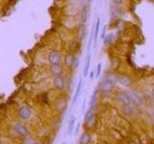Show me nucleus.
Here are the masks:
<instances>
[{"label":"nucleus","mask_w":154,"mask_h":144,"mask_svg":"<svg viewBox=\"0 0 154 144\" xmlns=\"http://www.w3.org/2000/svg\"><path fill=\"white\" fill-rule=\"evenodd\" d=\"M116 82H117L116 78H112V77L105 78V79L99 84L98 89L101 92H103V93H110V92L113 91Z\"/></svg>","instance_id":"1"},{"label":"nucleus","mask_w":154,"mask_h":144,"mask_svg":"<svg viewBox=\"0 0 154 144\" xmlns=\"http://www.w3.org/2000/svg\"><path fill=\"white\" fill-rule=\"evenodd\" d=\"M14 131L18 134L19 137H21L22 138H26L30 137V131L28 129V127L26 125H24L23 123L20 122H16L14 124Z\"/></svg>","instance_id":"2"},{"label":"nucleus","mask_w":154,"mask_h":144,"mask_svg":"<svg viewBox=\"0 0 154 144\" xmlns=\"http://www.w3.org/2000/svg\"><path fill=\"white\" fill-rule=\"evenodd\" d=\"M18 115L21 120H29L32 116V109L28 106H21L18 109Z\"/></svg>","instance_id":"3"},{"label":"nucleus","mask_w":154,"mask_h":144,"mask_svg":"<svg viewBox=\"0 0 154 144\" xmlns=\"http://www.w3.org/2000/svg\"><path fill=\"white\" fill-rule=\"evenodd\" d=\"M53 86L54 88L59 91H63L65 88V78L60 75V76H55L53 79Z\"/></svg>","instance_id":"4"},{"label":"nucleus","mask_w":154,"mask_h":144,"mask_svg":"<svg viewBox=\"0 0 154 144\" xmlns=\"http://www.w3.org/2000/svg\"><path fill=\"white\" fill-rule=\"evenodd\" d=\"M117 99H118L119 102L123 107L131 106V104H132L129 99V97H128V95L126 94V92H123V91H121L117 94Z\"/></svg>","instance_id":"5"},{"label":"nucleus","mask_w":154,"mask_h":144,"mask_svg":"<svg viewBox=\"0 0 154 144\" xmlns=\"http://www.w3.org/2000/svg\"><path fill=\"white\" fill-rule=\"evenodd\" d=\"M48 62L50 65H59L61 63V54L58 51H51L48 55Z\"/></svg>","instance_id":"6"},{"label":"nucleus","mask_w":154,"mask_h":144,"mask_svg":"<svg viewBox=\"0 0 154 144\" xmlns=\"http://www.w3.org/2000/svg\"><path fill=\"white\" fill-rule=\"evenodd\" d=\"M126 94L128 95V97H129L131 103L135 104V105H137V106H141L142 104V98L138 93H136V92H134L132 90H128L126 92Z\"/></svg>","instance_id":"7"},{"label":"nucleus","mask_w":154,"mask_h":144,"mask_svg":"<svg viewBox=\"0 0 154 144\" xmlns=\"http://www.w3.org/2000/svg\"><path fill=\"white\" fill-rule=\"evenodd\" d=\"M76 120L77 118L75 116V114H71L67 123V135H70L74 132V129H75V126H76Z\"/></svg>","instance_id":"8"},{"label":"nucleus","mask_w":154,"mask_h":144,"mask_svg":"<svg viewBox=\"0 0 154 144\" xmlns=\"http://www.w3.org/2000/svg\"><path fill=\"white\" fill-rule=\"evenodd\" d=\"M63 72H64V67H63L61 63H59V65H50V73L54 77L60 76V75L63 74Z\"/></svg>","instance_id":"9"},{"label":"nucleus","mask_w":154,"mask_h":144,"mask_svg":"<svg viewBox=\"0 0 154 144\" xmlns=\"http://www.w3.org/2000/svg\"><path fill=\"white\" fill-rule=\"evenodd\" d=\"M82 86H83V82H82V80H79L78 84H77L75 92H74L73 98H72V106L75 105L77 100H78L79 96H80V93H81V90H82Z\"/></svg>","instance_id":"10"},{"label":"nucleus","mask_w":154,"mask_h":144,"mask_svg":"<svg viewBox=\"0 0 154 144\" xmlns=\"http://www.w3.org/2000/svg\"><path fill=\"white\" fill-rule=\"evenodd\" d=\"M93 118H95V109L89 108L84 113V122L86 124H89L91 121L93 120Z\"/></svg>","instance_id":"11"},{"label":"nucleus","mask_w":154,"mask_h":144,"mask_svg":"<svg viewBox=\"0 0 154 144\" xmlns=\"http://www.w3.org/2000/svg\"><path fill=\"white\" fill-rule=\"evenodd\" d=\"M91 140H92L91 134L89 132H85L80 135V137H79V144H89L91 142Z\"/></svg>","instance_id":"12"},{"label":"nucleus","mask_w":154,"mask_h":144,"mask_svg":"<svg viewBox=\"0 0 154 144\" xmlns=\"http://www.w3.org/2000/svg\"><path fill=\"white\" fill-rule=\"evenodd\" d=\"M117 82L121 84V86H129L131 85V81L129 78L125 77V76H118L116 78Z\"/></svg>","instance_id":"13"},{"label":"nucleus","mask_w":154,"mask_h":144,"mask_svg":"<svg viewBox=\"0 0 154 144\" xmlns=\"http://www.w3.org/2000/svg\"><path fill=\"white\" fill-rule=\"evenodd\" d=\"M96 102H97V90H95L92 95H91V98L89 101V108L92 109H95Z\"/></svg>","instance_id":"14"},{"label":"nucleus","mask_w":154,"mask_h":144,"mask_svg":"<svg viewBox=\"0 0 154 144\" xmlns=\"http://www.w3.org/2000/svg\"><path fill=\"white\" fill-rule=\"evenodd\" d=\"M73 59L74 56L72 54H67L65 57V65H67V68H71L73 65Z\"/></svg>","instance_id":"15"},{"label":"nucleus","mask_w":154,"mask_h":144,"mask_svg":"<svg viewBox=\"0 0 154 144\" xmlns=\"http://www.w3.org/2000/svg\"><path fill=\"white\" fill-rule=\"evenodd\" d=\"M86 65H85V67H84V70H83V76L84 77H87L88 74H89V71H90V65H91V55L88 54L87 55V59H86Z\"/></svg>","instance_id":"16"},{"label":"nucleus","mask_w":154,"mask_h":144,"mask_svg":"<svg viewBox=\"0 0 154 144\" xmlns=\"http://www.w3.org/2000/svg\"><path fill=\"white\" fill-rule=\"evenodd\" d=\"M99 26H100V19L97 18V22H96L95 29V33H93V40H95V42L96 41V39H97V37H98V33H99Z\"/></svg>","instance_id":"17"},{"label":"nucleus","mask_w":154,"mask_h":144,"mask_svg":"<svg viewBox=\"0 0 154 144\" xmlns=\"http://www.w3.org/2000/svg\"><path fill=\"white\" fill-rule=\"evenodd\" d=\"M86 27L85 26H81L80 28H79V31H78V37L80 39H85V37H86Z\"/></svg>","instance_id":"18"},{"label":"nucleus","mask_w":154,"mask_h":144,"mask_svg":"<svg viewBox=\"0 0 154 144\" xmlns=\"http://www.w3.org/2000/svg\"><path fill=\"white\" fill-rule=\"evenodd\" d=\"M38 142V140L35 139V138L33 137H26V138H23V140H22V143L21 144H36Z\"/></svg>","instance_id":"19"},{"label":"nucleus","mask_w":154,"mask_h":144,"mask_svg":"<svg viewBox=\"0 0 154 144\" xmlns=\"http://www.w3.org/2000/svg\"><path fill=\"white\" fill-rule=\"evenodd\" d=\"M114 39H115V36H114L113 34H109L107 35V36H105V37L103 39V41H104V44H109V43H111L114 40Z\"/></svg>","instance_id":"20"},{"label":"nucleus","mask_w":154,"mask_h":144,"mask_svg":"<svg viewBox=\"0 0 154 144\" xmlns=\"http://www.w3.org/2000/svg\"><path fill=\"white\" fill-rule=\"evenodd\" d=\"M79 63H80V60H79V57L75 56V57H74V59H73V65H72V67L78 68Z\"/></svg>","instance_id":"21"},{"label":"nucleus","mask_w":154,"mask_h":144,"mask_svg":"<svg viewBox=\"0 0 154 144\" xmlns=\"http://www.w3.org/2000/svg\"><path fill=\"white\" fill-rule=\"evenodd\" d=\"M101 67H102V65L100 62L97 65V69H96V74H95V76L96 77H99L100 76V73H101Z\"/></svg>","instance_id":"22"},{"label":"nucleus","mask_w":154,"mask_h":144,"mask_svg":"<svg viewBox=\"0 0 154 144\" xmlns=\"http://www.w3.org/2000/svg\"><path fill=\"white\" fill-rule=\"evenodd\" d=\"M79 129H80V123H77L75 126V132H74V134H77L79 132Z\"/></svg>","instance_id":"23"},{"label":"nucleus","mask_w":154,"mask_h":144,"mask_svg":"<svg viewBox=\"0 0 154 144\" xmlns=\"http://www.w3.org/2000/svg\"><path fill=\"white\" fill-rule=\"evenodd\" d=\"M105 33H106V27L103 28V31H102V34H101V39H103L105 37Z\"/></svg>","instance_id":"24"},{"label":"nucleus","mask_w":154,"mask_h":144,"mask_svg":"<svg viewBox=\"0 0 154 144\" xmlns=\"http://www.w3.org/2000/svg\"><path fill=\"white\" fill-rule=\"evenodd\" d=\"M93 78H95V73H93V71H91L90 72V79L93 80Z\"/></svg>","instance_id":"25"},{"label":"nucleus","mask_w":154,"mask_h":144,"mask_svg":"<svg viewBox=\"0 0 154 144\" xmlns=\"http://www.w3.org/2000/svg\"><path fill=\"white\" fill-rule=\"evenodd\" d=\"M114 2H115L116 4H121L122 2V0H114Z\"/></svg>","instance_id":"26"},{"label":"nucleus","mask_w":154,"mask_h":144,"mask_svg":"<svg viewBox=\"0 0 154 144\" xmlns=\"http://www.w3.org/2000/svg\"><path fill=\"white\" fill-rule=\"evenodd\" d=\"M85 105H86V99L84 100V102H83V107H82V111H84V109H85Z\"/></svg>","instance_id":"27"},{"label":"nucleus","mask_w":154,"mask_h":144,"mask_svg":"<svg viewBox=\"0 0 154 144\" xmlns=\"http://www.w3.org/2000/svg\"><path fill=\"white\" fill-rule=\"evenodd\" d=\"M151 95H152V97L154 98V88H152V90H151Z\"/></svg>","instance_id":"28"},{"label":"nucleus","mask_w":154,"mask_h":144,"mask_svg":"<svg viewBox=\"0 0 154 144\" xmlns=\"http://www.w3.org/2000/svg\"><path fill=\"white\" fill-rule=\"evenodd\" d=\"M88 1H92V0H88Z\"/></svg>","instance_id":"29"},{"label":"nucleus","mask_w":154,"mask_h":144,"mask_svg":"<svg viewBox=\"0 0 154 144\" xmlns=\"http://www.w3.org/2000/svg\"><path fill=\"white\" fill-rule=\"evenodd\" d=\"M62 144H65V142H64V143H62Z\"/></svg>","instance_id":"30"}]
</instances>
